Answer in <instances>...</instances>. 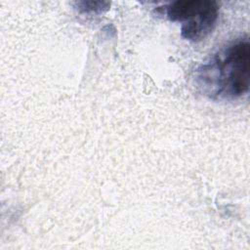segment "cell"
<instances>
[{
  "mask_svg": "<svg viewBox=\"0 0 250 250\" xmlns=\"http://www.w3.org/2000/svg\"><path fill=\"white\" fill-rule=\"evenodd\" d=\"M198 89L213 100L234 101L249 92L250 44L247 37L218 51L195 71Z\"/></svg>",
  "mask_w": 250,
  "mask_h": 250,
  "instance_id": "cell-1",
  "label": "cell"
},
{
  "mask_svg": "<svg viewBox=\"0 0 250 250\" xmlns=\"http://www.w3.org/2000/svg\"><path fill=\"white\" fill-rule=\"evenodd\" d=\"M216 1L211 0H178L165 6L164 12L171 21L185 23L208 10Z\"/></svg>",
  "mask_w": 250,
  "mask_h": 250,
  "instance_id": "cell-3",
  "label": "cell"
},
{
  "mask_svg": "<svg viewBox=\"0 0 250 250\" xmlns=\"http://www.w3.org/2000/svg\"><path fill=\"white\" fill-rule=\"evenodd\" d=\"M75 8L80 13L84 14H102L109 7L108 2H94V1H81L75 2Z\"/></svg>",
  "mask_w": 250,
  "mask_h": 250,
  "instance_id": "cell-4",
  "label": "cell"
},
{
  "mask_svg": "<svg viewBox=\"0 0 250 250\" xmlns=\"http://www.w3.org/2000/svg\"><path fill=\"white\" fill-rule=\"evenodd\" d=\"M219 6L215 2L208 10L192 18L181 25V35L190 42H198L206 38L214 29L218 20Z\"/></svg>",
  "mask_w": 250,
  "mask_h": 250,
  "instance_id": "cell-2",
  "label": "cell"
}]
</instances>
